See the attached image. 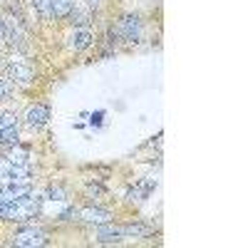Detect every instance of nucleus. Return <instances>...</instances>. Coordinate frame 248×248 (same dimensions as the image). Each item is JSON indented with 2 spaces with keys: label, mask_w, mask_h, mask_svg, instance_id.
I'll return each mask as SVG.
<instances>
[{
  "label": "nucleus",
  "mask_w": 248,
  "mask_h": 248,
  "mask_svg": "<svg viewBox=\"0 0 248 248\" xmlns=\"http://www.w3.org/2000/svg\"><path fill=\"white\" fill-rule=\"evenodd\" d=\"M0 37L3 40H8V43L13 45V47H25V30H23V23L13 15V13H8V15H3V20H0Z\"/></svg>",
  "instance_id": "obj_2"
},
{
  "label": "nucleus",
  "mask_w": 248,
  "mask_h": 248,
  "mask_svg": "<svg viewBox=\"0 0 248 248\" xmlns=\"http://www.w3.org/2000/svg\"><path fill=\"white\" fill-rule=\"evenodd\" d=\"M25 122L30 127H45L50 122V107L47 105H32L28 112H25Z\"/></svg>",
  "instance_id": "obj_8"
},
{
  "label": "nucleus",
  "mask_w": 248,
  "mask_h": 248,
  "mask_svg": "<svg viewBox=\"0 0 248 248\" xmlns=\"http://www.w3.org/2000/svg\"><path fill=\"white\" fill-rule=\"evenodd\" d=\"M92 43H94V35L87 28H75L67 37V45H70L72 52H85Z\"/></svg>",
  "instance_id": "obj_7"
},
{
  "label": "nucleus",
  "mask_w": 248,
  "mask_h": 248,
  "mask_svg": "<svg viewBox=\"0 0 248 248\" xmlns=\"http://www.w3.org/2000/svg\"><path fill=\"white\" fill-rule=\"evenodd\" d=\"M77 221H85V223L99 226V223L112 221V214L105 211V209H99V206H85V209H77Z\"/></svg>",
  "instance_id": "obj_6"
},
{
  "label": "nucleus",
  "mask_w": 248,
  "mask_h": 248,
  "mask_svg": "<svg viewBox=\"0 0 248 248\" xmlns=\"http://www.w3.org/2000/svg\"><path fill=\"white\" fill-rule=\"evenodd\" d=\"M20 141V134H17V124H13V127H5L0 129V147H13V144Z\"/></svg>",
  "instance_id": "obj_12"
},
{
  "label": "nucleus",
  "mask_w": 248,
  "mask_h": 248,
  "mask_svg": "<svg viewBox=\"0 0 248 248\" xmlns=\"http://www.w3.org/2000/svg\"><path fill=\"white\" fill-rule=\"evenodd\" d=\"M154 186H156V179L154 176H147L144 181H139L137 186H132V189L127 191V199L129 201H144V199H149V194L154 191Z\"/></svg>",
  "instance_id": "obj_9"
},
{
  "label": "nucleus",
  "mask_w": 248,
  "mask_h": 248,
  "mask_svg": "<svg viewBox=\"0 0 248 248\" xmlns=\"http://www.w3.org/2000/svg\"><path fill=\"white\" fill-rule=\"evenodd\" d=\"M13 243H15V246L32 248V246H45V243H50V238H47V231L35 229V226H28V229H20V231L13 236Z\"/></svg>",
  "instance_id": "obj_4"
},
{
  "label": "nucleus",
  "mask_w": 248,
  "mask_h": 248,
  "mask_svg": "<svg viewBox=\"0 0 248 248\" xmlns=\"http://www.w3.org/2000/svg\"><path fill=\"white\" fill-rule=\"evenodd\" d=\"M10 97H13V82L8 75L0 72V102H8Z\"/></svg>",
  "instance_id": "obj_14"
},
{
  "label": "nucleus",
  "mask_w": 248,
  "mask_h": 248,
  "mask_svg": "<svg viewBox=\"0 0 248 248\" xmlns=\"http://www.w3.org/2000/svg\"><path fill=\"white\" fill-rule=\"evenodd\" d=\"M94 238H97V243H122L124 238H127V233H124V226L107 221V223L97 226Z\"/></svg>",
  "instance_id": "obj_5"
},
{
  "label": "nucleus",
  "mask_w": 248,
  "mask_h": 248,
  "mask_svg": "<svg viewBox=\"0 0 248 248\" xmlns=\"http://www.w3.org/2000/svg\"><path fill=\"white\" fill-rule=\"evenodd\" d=\"M105 194H107L105 186H99V184H90V186H87V196H90V199H92V196L99 199V196H105Z\"/></svg>",
  "instance_id": "obj_18"
},
{
  "label": "nucleus",
  "mask_w": 248,
  "mask_h": 248,
  "mask_svg": "<svg viewBox=\"0 0 248 248\" xmlns=\"http://www.w3.org/2000/svg\"><path fill=\"white\" fill-rule=\"evenodd\" d=\"M32 8L40 13V17H52V3L50 0H32Z\"/></svg>",
  "instance_id": "obj_15"
},
{
  "label": "nucleus",
  "mask_w": 248,
  "mask_h": 248,
  "mask_svg": "<svg viewBox=\"0 0 248 248\" xmlns=\"http://www.w3.org/2000/svg\"><path fill=\"white\" fill-rule=\"evenodd\" d=\"M50 3H52V15L55 17H67L72 13L75 0H50Z\"/></svg>",
  "instance_id": "obj_13"
},
{
  "label": "nucleus",
  "mask_w": 248,
  "mask_h": 248,
  "mask_svg": "<svg viewBox=\"0 0 248 248\" xmlns=\"http://www.w3.org/2000/svg\"><path fill=\"white\" fill-rule=\"evenodd\" d=\"M10 164H28V159H30V152L25 149V147H20V141L17 144H13L10 147V154L5 156Z\"/></svg>",
  "instance_id": "obj_11"
},
{
  "label": "nucleus",
  "mask_w": 248,
  "mask_h": 248,
  "mask_svg": "<svg viewBox=\"0 0 248 248\" xmlns=\"http://www.w3.org/2000/svg\"><path fill=\"white\" fill-rule=\"evenodd\" d=\"M65 199H67L65 189H62V186H52V189L45 194V199H43V201H65Z\"/></svg>",
  "instance_id": "obj_16"
},
{
  "label": "nucleus",
  "mask_w": 248,
  "mask_h": 248,
  "mask_svg": "<svg viewBox=\"0 0 248 248\" xmlns=\"http://www.w3.org/2000/svg\"><path fill=\"white\" fill-rule=\"evenodd\" d=\"M124 233H127V238H149L154 233V226H147V223H127V226H124Z\"/></svg>",
  "instance_id": "obj_10"
},
{
  "label": "nucleus",
  "mask_w": 248,
  "mask_h": 248,
  "mask_svg": "<svg viewBox=\"0 0 248 248\" xmlns=\"http://www.w3.org/2000/svg\"><path fill=\"white\" fill-rule=\"evenodd\" d=\"M5 75L10 77V82H17V85H28V82H32V77H35V70H32V65L23 57V55H17V52H13L8 60H5Z\"/></svg>",
  "instance_id": "obj_1"
},
{
  "label": "nucleus",
  "mask_w": 248,
  "mask_h": 248,
  "mask_svg": "<svg viewBox=\"0 0 248 248\" xmlns=\"http://www.w3.org/2000/svg\"><path fill=\"white\" fill-rule=\"evenodd\" d=\"M13 124H17L15 114H10V112H0V129H5V127H13Z\"/></svg>",
  "instance_id": "obj_17"
},
{
  "label": "nucleus",
  "mask_w": 248,
  "mask_h": 248,
  "mask_svg": "<svg viewBox=\"0 0 248 248\" xmlns=\"http://www.w3.org/2000/svg\"><path fill=\"white\" fill-rule=\"evenodd\" d=\"M117 32H119L122 40H127V43H134L137 45L139 40H141V17L134 15V13L124 15L119 20V25H117Z\"/></svg>",
  "instance_id": "obj_3"
}]
</instances>
